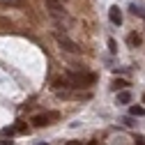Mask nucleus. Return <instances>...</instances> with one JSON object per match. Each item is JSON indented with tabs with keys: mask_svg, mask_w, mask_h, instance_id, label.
I'll list each match as a JSON object with an SVG mask.
<instances>
[{
	"mask_svg": "<svg viewBox=\"0 0 145 145\" xmlns=\"http://www.w3.org/2000/svg\"><path fill=\"white\" fill-rule=\"evenodd\" d=\"M12 28V23L7 21V19H3V16H0V32H5V30H9Z\"/></svg>",
	"mask_w": 145,
	"mask_h": 145,
	"instance_id": "9b49d317",
	"label": "nucleus"
},
{
	"mask_svg": "<svg viewBox=\"0 0 145 145\" xmlns=\"http://www.w3.org/2000/svg\"><path fill=\"white\" fill-rule=\"evenodd\" d=\"M46 7L51 12V16L56 21H67V12H65V5L58 3V0H46Z\"/></svg>",
	"mask_w": 145,
	"mask_h": 145,
	"instance_id": "f03ea898",
	"label": "nucleus"
},
{
	"mask_svg": "<svg viewBox=\"0 0 145 145\" xmlns=\"http://www.w3.org/2000/svg\"><path fill=\"white\" fill-rule=\"evenodd\" d=\"M129 44L131 46H140L143 44V37H140V35H129Z\"/></svg>",
	"mask_w": 145,
	"mask_h": 145,
	"instance_id": "9d476101",
	"label": "nucleus"
},
{
	"mask_svg": "<svg viewBox=\"0 0 145 145\" xmlns=\"http://www.w3.org/2000/svg\"><path fill=\"white\" fill-rule=\"evenodd\" d=\"M67 145H81V140H69Z\"/></svg>",
	"mask_w": 145,
	"mask_h": 145,
	"instance_id": "4468645a",
	"label": "nucleus"
},
{
	"mask_svg": "<svg viewBox=\"0 0 145 145\" xmlns=\"http://www.w3.org/2000/svg\"><path fill=\"white\" fill-rule=\"evenodd\" d=\"M108 19H111L113 25H122V9L118 5H113L111 9H108Z\"/></svg>",
	"mask_w": 145,
	"mask_h": 145,
	"instance_id": "39448f33",
	"label": "nucleus"
},
{
	"mask_svg": "<svg viewBox=\"0 0 145 145\" xmlns=\"http://www.w3.org/2000/svg\"><path fill=\"white\" fill-rule=\"evenodd\" d=\"M25 129H28V127H25L23 122H19V124H16V127H14V131H25Z\"/></svg>",
	"mask_w": 145,
	"mask_h": 145,
	"instance_id": "ddd939ff",
	"label": "nucleus"
},
{
	"mask_svg": "<svg viewBox=\"0 0 145 145\" xmlns=\"http://www.w3.org/2000/svg\"><path fill=\"white\" fill-rule=\"evenodd\" d=\"M58 44H60L62 51H67V53H78V51H81L78 44H76L74 39H69L67 35H58Z\"/></svg>",
	"mask_w": 145,
	"mask_h": 145,
	"instance_id": "7ed1b4c3",
	"label": "nucleus"
},
{
	"mask_svg": "<svg viewBox=\"0 0 145 145\" xmlns=\"http://www.w3.org/2000/svg\"><path fill=\"white\" fill-rule=\"evenodd\" d=\"M58 3H62V5H65V3H67V0H58Z\"/></svg>",
	"mask_w": 145,
	"mask_h": 145,
	"instance_id": "2eb2a0df",
	"label": "nucleus"
},
{
	"mask_svg": "<svg viewBox=\"0 0 145 145\" xmlns=\"http://www.w3.org/2000/svg\"><path fill=\"white\" fill-rule=\"evenodd\" d=\"M111 88H113V90H115V92H118V90H124V88H129V83H127L124 78H115Z\"/></svg>",
	"mask_w": 145,
	"mask_h": 145,
	"instance_id": "6e6552de",
	"label": "nucleus"
},
{
	"mask_svg": "<svg viewBox=\"0 0 145 145\" xmlns=\"http://www.w3.org/2000/svg\"><path fill=\"white\" fill-rule=\"evenodd\" d=\"M129 113H131L134 118H143V115H145V108H143V106H131Z\"/></svg>",
	"mask_w": 145,
	"mask_h": 145,
	"instance_id": "1a4fd4ad",
	"label": "nucleus"
},
{
	"mask_svg": "<svg viewBox=\"0 0 145 145\" xmlns=\"http://www.w3.org/2000/svg\"><path fill=\"white\" fill-rule=\"evenodd\" d=\"M51 120H58V113H56V111H51V113H42V115H35L30 122H32L35 127H46V124H51Z\"/></svg>",
	"mask_w": 145,
	"mask_h": 145,
	"instance_id": "20e7f679",
	"label": "nucleus"
},
{
	"mask_svg": "<svg viewBox=\"0 0 145 145\" xmlns=\"http://www.w3.org/2000/svg\"><path fill=\"white\" fill-rule=\"evenodd\" d=\"M65 78L69 81V88H90L97 83V76L92 74V71H67Z\"/></svg>",
	"mask_w": 145,
	"mask_h": 145,
	"instance_id": "f257e3e1",
	"label": "nucleus"
},
{
	"mask_svg": "<svg viewBox=\"0 0 145 145\" xmlns=\"http://www.w3.org/2000/svg\"><path fill=\"white\" fill-rule=\"evenodd\" d=\"M143 101H145V95H143Z\"/></svg>",
	"mask_w": 145,
	"mask_h": 145,
	"instance_id": "dca6fc26",
	"label": "nucleus"
},
{
	"mask_svg": "<svg viewBox=\"0 0 145 145\" xmlns=\"http://www.w3.org/2000/svg\"><path fill=\"white\" fill-rule=\"evenodd\" d=\"M129 9H131V14H134V16H140V19H145V7H143V5L131 3V5H129Z\"/></svg>",
	"mask_w": 145,
	"mask_h": 145,
	"instance_id": "0eeeda50",
	"label": "nucleus"
},
{
	"mask_svg": "<svg viewBox=\"0 0 145 145\" xmlns=\"http://www.w3.org/2000/svg\"><path fill=\"white\" fill-rule=\"evenodd\" d=\"M108 48H111V53H115V51H118V44H115V39H108Z\"/></svg>",
	"mask_w": 145,
	"mask_h": 145,
	"instance_id": "f8f14e48",
	"label": "nucleus"
},
{
	"mask_svg": "<svg viewBox=\"0 0 145 145\" xmlns=\"http://www.w3.org/2000/svg\"><path fill=\"white\" fill-rule=\"evenodd\" d=\"M131 101V92L129 90H120L118 92V104H129Z\"/></svg>",
	"mask_w": 145,
	"mask_h": 145,
	"instance_id": "423d86ee",
	"label": "nucleus"
}]
</instances>
